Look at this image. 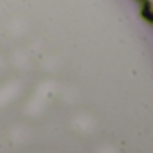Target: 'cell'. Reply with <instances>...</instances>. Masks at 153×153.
Listing matches in <instances>:
<instances>
[{
    "label": "cell",
    "mask_w": 153,
    "mask_h": 153,
    "mask_svg": "<svg viewBox=\"0 0 153 153\" xmlns=\"http://www.w3.org/2000/svg\"><path fill=\"white\" fill-rule=\"evenodd\" d=\"M144 15L153 20V0H146V9H144Z\"/></svg>",
    "instance_id": "cell-1"
}]
</instances>
